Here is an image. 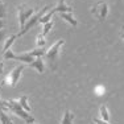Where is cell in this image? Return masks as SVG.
<instances>
[{
  "instance_id": "9c48e42d",
  "label": "cell",
  "mask_w": 124,
  "mask_h": 124,
  "mask_svg": "<svg viewBox=\"0 0 124 124\" xmlns=\"http://www.w3.org/2000/svg\"><path fill=\"white\" fill-rule=\"evenodd\" d=\"M99 115H100V119L104 120V122H108L110 120V114H108V108L106 104H102L99 108Z\"/></svg>"
},
{
  "instance_id": "ba28073f",
  "label": "cell",
  "mask_w": 124,
  "mask_h": 124,
  "mask_svg": "<svg viewBox=\"0 0 124 124\" xmlns=\"http://www.w3.org/2000/svg\"><path fill=\"white\" fill-rule=\"evenodd\" d=\"M60 16L65 20V21L69 23L70 25H73V26H77V25H78V21L74 19L73 12H62V13H60Z\"/></svg>"
},
{
  "instance_id": "4fadbf2b",
  "label": "cell",
  "mask_w": 124,
  "mask_h": 124,
  "mask_svg": "<svg viewBox=\"0 0 124 124\" xmlns=\"http://www.w3.org/2000/svg\"><path fill=\"white\" fill-rule=\"evenodd\" d=\"M19 100V103H20V106H21L23 108H24L25 111H28V112H31V106H29V103H28V96L26 95H23L20 99H17Z\"/></svg>"
},
{
  "instance_id": "9a60e30c",
  "label": "cell",
  "mask_w": 124,
  "mask_h": 124,
  "mask_svg": "<svg viewBox=\"0 0 124 124\" xmlns=\"http://www.w3.org/2000/svg\"><path fill=\"white\" fill-rule=\"evenodd\" d=\"M42 32H41V34L42 36H46V34L50 32V29L53 28V21H48V23H45V24H42Z\"/></svg>"
},
{
  "instance_id": "ac0fdd59",
  "label": "cell",
  "mask_w": 124,
  "mask_h": 124,
  "mask_svg": "<svg viewBox=\"0 0 124 124\" xmlns=\"http://www.w3.org/2000/svg\"><path fill=\"white\" fill-rule=\"evenodd\" d=\"M104 93H106V88H104V86H102V85H96V86L94 87V94H96V95H103Z\"/></svg>"
},
{
  "instance_id": "44dd1931",
  "label": "cell",
  "mask_w": 124,
  "mask_h": 124,
  "mask_svg": "<svg viewBox=\"0 0 124 124\" xmlns=\"http://www.w3.org/2000/svg\"><path fill=\"white\" fill-rule=\"evenodd\" d=\"M94 122H95V124H110L108 122H104L102 119H94Z\"/></svg>"
},
{
  "instance_id": "484cf974",
  "label": "cell",
  "mask_w": 124,
  "mask_h": 124,
  "mask_svg": "<svg viewBox=\"0 0 124 124\" xmlns=\"http://www.w3.org/2000/svg\"><path fill=\"white\" fill-rule=\"evenodd\" d=\"M58 4H65V0H58Z\"/></svg>"
},
{
  "instance_id": "7402d4cb",
  "label": "cell",
  "mask_w": 124,
  "mask_h": 124,
  "mask_svg": "<svg viewBox=\"0 0 124 124\" xmlns=\"http://www.w3.org/2000/svg\"><path fill=\"white\" fill-rule=\"evenodd\" d=\"M0 110H7V108H5V106H4V100H1L0 99Z\"/></svg>"
},
{
  "instance_id": "277c9868",
  "label": "cell",
  "mask_w": 124,
  "mask_h": 124,
  "mask_svg": "<svg viewBox=\"0 0 124 124\" xmlns=\"http://www.w3.org/2000/svg\"><path fill=\"white\" fill-rule=\"evenodd\" d=\"M48 11H49V7L46 5V7H44V8H42V9H41L38 13H36L34 16H32V17H31V20H28V21H26V24H25V26H24V29H23V31H20L19 33H17V36H19V37H20V36H23V34H25V33H26V32H28L31 28H33V26L36 25L38 21H40L41 17H42L44 15L48 12Z\"/></svg>"
},
{
  "instance_id": "5b68a950",
  "label": "cell",
  "mask_w": 124,
  "mask_h": 124,
  "mask_svg": "<svg viewBox=\"0 0 124 124\" xmlns=\"http://www.w3.org/2000/svg\"><path fill=\"white\" fill-rule=\"evenodd\" d=\"M91 13H93L94 16L99 20V21H103V20L107 17V15H108V5H107V3H104V1L96 3V4L91 8Z\"/></svg>"
},
{
  "instance_id": "cb8c5ba5",
  "label": "cell",
  "mask_w": 124,
  "mask_h": 124,
  "mask_svg": "<svg viewBox=\"0 0 124 124\" xmlns=\"http://www.w3.org/2000/svg\"><path fill=\"white\" fill-rule=\"evenodd\" d=\"M3 69H4V63H3V62H0V74L3 73Z\"/></svg>"
},
{
  "instance_id": "d6986e66",
  "label": "cell",
  "mask_w": 124,
  "mask_h": 124,
  "mask_svg": "<svg viewBox=\"0 0 124 124\" xmlns=\"http://www.w3.org/2000/svg\"><path fill=\"white\" fill-rule=\"evenodd\" d=\"M7 16V9H5V4L0 0V19H5Z\"/></svg>"
},
{
  "instance_id": "2e32d148",
  "label": "cell",
  "mask_w": 124,
  "mask_h": 124,
  "mask_svg": "<svg viewBox=\"0 0 124 124\" xmlns=\"http://www.w3.org/2000/svg\"><path fill=\"white\" fill-rule=\"evenodd\" d=\"M45 44H46V41H45V36H42V34H38L37 36V41H36V45H37V48H44L45 46Z\"/></svg>"
},
{
  "instance_id": "d4e9b609",
  "label": "cell",
  "mask_w": 124,
  "mask_h": 124,
  "mask_svg": "<svg viewBox=\"0 0 124 124\" xmlns=\"http://www.w3.org/2000/svg\"><path fill=\"white\" fill-rule=\"evenodd\" d=\"M120 37L124 40V26H122V32H120Z\"/></svg>"
},
{
  "instance_id": "5bb4252c",
  "label": "cell",
  "mask_w": 124,
  "mask_h": 124,
  "mask_svg": "<svg viewBox=\"0 0 124 124\" xmlns=\"http://www.w3.org/2000/svg\"><path fill=\"white\" fill-rule=\"evenodd\" d=\"M17 37H19L17 34H12V36H11L9 38H8V40L5 41V45H4V48H3V52H7L8 49H11V46H12V44L15 42V40H16Z\"/></svg>"
},
{
  "instance_id": "3957f363",
  "label": "cell",
  "mask_w": 124,
  "mask_h": 124,
  "mask_svg": "<svg viewBox=\"0 0 124 124\" xmlns=\"http://www.w3.org/2000/svg\"><path fill=\"white\" fill-rule=\"evenodd\" d=\"M17 11H19L20 31H23L25 24H26V21H28V20L31 19V16L34 13V9L32 7H29V5H26V4H23V5H19V7H17Z\"/></svg>"
},
{
  "instance_id": "e0dca14e",
  "label": "cell",
  "mask_w": 124,
  "mask_h": 124,
  "mask_svg": "<svg viewBox=\"0 0 124 124\" xmlns=\"http://www.w3.org/2000/svg\"><path fill=\"white\" fill-rule=\"evenodd\" d=\"M53 15H54V12H53V11H50V12H48L46 15H44V16L40 19V21H38V23H41V24H45V23L50 21V19H52Z\"/></svg>"
},
{
  "instance_id": "30bf717a",
  "label": "cell",
  "mask_w": 124,
  "mask_h": 124,
  "mask_svg": "<svg viewBox=\"0 0 124 124\" xmlns=\"http://www.w3.org/2000/svg\"><path fill=\"white\" fill-rule=\"evenodd\" d=\"M53 12L54 13H62V12H73V8L71 7H69V5H66V4H58L55 8H53Z\"/></svg>"
},
{
  "instance_id": "6da1fadb",
  "label": "cell",
  "mask_w": 124,
  "mask_h": 124,
  "mask_svg": "<svg viewBox=\"0 0 124 124\" xmlns=\"http://www.w3.org/2000/svg\"><path fill=\"white\" fill-rule=\"evenodd\" d=\"M4 106H5L7 110H11L15 115H17L19 117H21L26 124L34 123V117L32 116V115H29V112L25 111L24 108L20 106L19 100H15V99H12V100H4Z\"/></svg>"
},
{
  "instance_id": "8fae6325",
  "label": "cell",
  "mask_w": 124,
  "mask_h": 124,
  "mask_svg": "<svg viewBox=\"0 0 124 124\" xmlns=\"http://www.w3.org/2000/svg\"><path fill=\"white\" fill-rule=\"evenodd\" d=\"M73 120H74V115H73L69 110H66V111H65L63 117H62L61 124H74V123H73Z\"/></svg>"
},
{
  "instance_id": "8992f818",
  "label": "cell",
  "mask_w": 124,
  "mask_h": 124,
  "mask_svg": "<svg viewBox=\"0 0 124 124\" xmlns=\"http://www.w3.org/2000/svg\"><path fill=\"white\" fill-rule=\"evenodd\" d=\"M25 69V65H19V66H16L12 71L9 73V74L7 75V78H5V81H7L8 85H11L12 87H16L17 83H19V79H20V75H21L23 70Z\"/></svg>"
},
{
  "instance_id": "ffe728a7",
  "label": "cell",
  "mask_w": 124,
  "mask_h": 124,
  "mask_svg": "<svg viewBox=\"0 0 124 124\" xmlns=\"http://www.w3.org/2000/svg\"><path fill=\"white\" fill-rule=\"evenodd\" d=\"M5 36H7V33H5V31H4V29H1V31H0V41H4Z\"/></svg>"
},
{
  "instance_id": "52a82bcc",
  "label": "cell",
  "mask_w": 124,
  "mask_h": 124,
  "mask_svg": "<svg viewBox=\"0 0 124 124\" xmlns=\"http://www.w3.org/2000/svg\"><path fill=\"white\" fill-rule=\"evenodd\" d=\"M29 66L32 67V69H34V70H37L38 73H44V70H45V66H44V61H42V57H37V58H34V61L32 62Z\"/></svg>"
},
{
  "instance_id": "7c38bea8",
  "label": "cell",
  "mask_w": 124,
  "mask_h": 124,
  "mask_svg": "<svg viewBox=\"0 0 124 124\" xmlns=\"http://www.w3.org/2000/svg\"><path fill=\"white\" fill-rule=\"evenodd\" d=\"M0 124H13L11 117L8 116L4 110H0Z\"/></svg>"
},
{
  "instance_id": "603a6c76",
  "label": "cell",
  "mask_w": 124,
  "mask_h": 124,
  "mask_svg": "<svg viewBox=\"0 0 124 124\" xmlns=\"http://www.w3.org/2000/svg\"><path fill=\"white\" fill-rule=\"evenodd\" d=\"M4 25H5V21H4V19H0V31H1L3 28H4Z\"/></svg>"
},
{
  "instance_id": "7a4b0ae2",
  "label": "cell",
  "mask_w": 124,
  "mask_h": 124,
  "mask_svg": "<svg viewBox=\"0 0 124 124\" xmlns=\"http://www.w3.org/2000/svg\"><path fill=\"white\" fill-rule=\"evenodd\" d=\"M63 44H65V40H58L54 45H52L48 50H46L45 57H46V60L50 62V66H52V65H53V67L55 66V61H57L58 54H60V49L63 46Z\"/></svg>"
}]
</instances>
